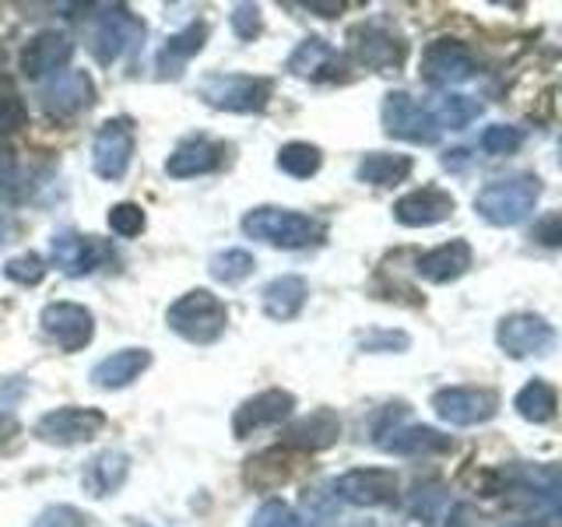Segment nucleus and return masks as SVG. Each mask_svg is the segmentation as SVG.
I'll return each instance as SVG.
<instances>
[{"label": "nucleus", "mask_w": 562, "mask_h": 527, "mask_svg": "<svg viewBox=\"0 0 562 527\" xmlns=\"http://www.w3.org/2000/svg\"><path fill=\"white\" fill-rule=\"evenodd\" d=\"M49 260L57 264L67 278H85L113 260V246L99 236H81L75 228H60V233H53L49 239Z\"/></svg>", "instance_id": "nucleus-7"}, {"label": "nucleus", "mask_w": 562, "mask_h": 527, "mask_svg": "<svg viewBox=\"0 0 562 527\" xmlns=\"http://www.w3.org/2000/svg\"><path fill=\"white\" fill-rule=\"evenodd\" d=\"M95 102V85L85 70H60L57 78H49L43 88V110L49 116H78Z\"/></svg>", "instance_id": "nucleus-19"}, {"label": "nucleus", "mask_w": 562, "mask_h": 527, "mask_svg": "<svg viewBox=\"0 0 562 527\" xmlns=\"http://www.w3.org/2000/svg\"><path fill=\"white\" fill-rule=\"evenodd\" d=\"M243 233L257 239L278 246V250H303V246H316L324 243L327 225L316 222L303 211H289V208H254L243 215Z\"/></svg>", "instance_id": "nucleus-2"}, {"label": "nucleus", "mask_w": 562, "mask_h": 527, "mask_svg": "<svg viewBox=\"0 0 562 527\" xmlns=\"http://www.w3.org/2000/svg\"><path fill=\"white\" fill-rule=\"evenodd\" d=\"M204 43H207V25L204 22H190L183 32H176V35H169V40H166L162 60H169L172 67H180L183 60L198 57V53L204 49Z\"/></svg>", "instance_id": "nucleus-35"}, {"label": "nucleus", "mask_w": 562, "mask_h": 527, "mask_svg": "<svg viewBox=\"0 0 562 527\" xmlns=\"http://www.w3.org/2000/svg\"><path fill=\"white\" fill-rule=\"evenodd\" d=\"M250 527H299V517H295V509H292L289 503L268 500V503H263V506L257 509V514H254Z\"/></svg>", "instance_id": "nucleus-41"}, {"label": "nucleus", "mask_w": 562, "mask_h": 527, "mask_svg": "<svg viewBox=\"0 0 562 527\" xmlns=\"http://www.w3.org/2000/svg\"><path fill=\"white\" fill-rule=\"evenodd\" d=\"M514 408L524 422H531V426H544V422L555 418V408H559V394L552 383L544 380H531L524 383L517 397H514Z\"/></svg>", "instance_id": "nucleus-30"}, {"label": "nucleus", "mask_w": 562, "mask_h": 527, "mask_svg": "<svg viewBox=\"0 0 562 527\" xmlns=\"http://www.w3.org/2000/svg\"><path fill=\"white\" fill-rule=\"evenodd\" d=\"M509 527H524V524H509Z\"/></svg>", "instance_id": "nucleus-49"}, {"label": "nucleus", "mask_w": 562, "mask_h": 527, "mask_svg": "<svg viewBox=\"0 0 562 527\" xmlns=\"http://www.w3.org/2000/svg\"><path fill=\"white\" fill-rule=\"evenodd\" d=\"M0 433H8V436H14L18 433V426L8 418V415H0Z\"/></svg>", "instance_id": "nucleus-48"}, {"label": "nucleus", "mask_w": 562, "mask_h": 527, "mask_svg": "<svg viewBox=\"0 0 562 527\" xmlns=\"http://www.w3.org/2000/svg\"><path fill=\"white\" fill-rule=\"evenodd\" d=\"M110 228L116 236H140L145 233V211H140L137 204H116L110 211Z\"/></svg>", "instance_id": "nucleus-40"}, {"label": "nucleus", "mask_w": 562, "mask_h": 527, "mask_svg": "<svg viewBox=\"0 0 562 527\" xmlns=\"http://www.w3.org/2000/svg\"><path fill=\"white\" fill-rule=\"evenodd\" d=\"M295 412V397L289 391H263V394H254L250 401H243L236 415H233V433L239 439L254 436L260 429H271V426H281V422H289Z\"/></svg>", "instance_id": "nucleus-18"}, {"label": "nucleus", "mask_w": 562, "mask_h": 527, "mask_svg": "<svg viewBox=\"0 0 562 527\" xmlns=\"http://www.w3.org/2000/svg\"><path fill=\"white\" fill-rule=\"evenodd\" d=\"M274 85L257 75H207L198 85V96L225 113H260L271 102Z\"/></svg>", "instance_id": "nucleus-5"}, {"label": "nucleus", "mask_w": 562, "mask_h": 527, "mask_svg": "<svg viewBox=\"0 0 562 527\" xmlns=\"http://www.w3.org/2000/svg\"><path fill=\"white\" fill-rule=\"evenodd\" d=\"M4 274L18 285H40L43 274H46V260L40 254H22V257H11L4 264Z\"/></svg>", "instance_id": "nucleus-38"}, {"label": "nucleus", "mask_w": 562, "mask_h": 527, "mask_svg": "<svg viewBox=\"0 0 562 527\" xmlns=\"http://www.w3.org/2000/svg\"><path fill=\"white\" fill-rule=\"evenodd\" d=\"M531 239L538 246H549V250H555V246H562V211H552V215H541L531 228Z\"/></svg>", "instance_id": "nucleus-44"}, {"label": "nucleus", "mask_w": 562, "mask_h": 527, "mask_svg": "<svg viewBox=\"0 0 562 527\" xmlns=\"http://www.w3.org/2000/svg\"><path fill=\"white\" fill-rule=\"evenodd\" d=\"M233 32L239 35L243 43L257 40V35L263 32V18H260V8L257 4H239L233 11Z\"/></svg>", "instance_id": "nucleus-43"}, {"label": "nucleus", "mask_w": 562, "mask_h": 527, "mask_svg": "<svg viewBox=\"0 0 562 527\" xmlns=\"http://www.w3.org/2000/svg\"><path fill=\"white\" fill-rule=\"evenodd\" d=\"M278 166L281 172H289L292 180H310V176L321 172L324 155L316 145H306V141H289V145L278 152Z\"/></svg>", "instance_id": "nucleus-34"}, {"label": "nucleus", "mask_w": 562, "mask_h": 527, "mask_svg": "<svg viewBox=\"0 0 562 527\" xmlns=\"http://www.w3.org/2000/svg\"><path fill=\"white\" fill-rule=\"evenodd\" d=\"M432 412L443 418L447 426L468 429V426H482V422L496 418L499 397L485 391V386H443V391L432 394Z\"/></svg>", "instance_id": "nucleus-8"}, {"label": "nucleus", "mask_w": 562, "mask_h": 527, "mask_svg": "<svg viewBox=\"0 0 562 527\" xmlns=\"http://www.w3.org/2000/svg\"><path fill=\"white\" fill-rule=\"evenodd\" d=\"M222 155H225L222 141L190 137V141H183V145L169 155L166 169H169V176H176V180H193V176L215 172L222 166Z\"/></svg>", "instance_id": "nucleus-24"}, {"label": "nucleus", "mask_w": 562, "mask_h": 527, "mask_svg": "<svg viewBox=\"0 0 562 527\" xmlns=\"http://www.w3.org/2000/svg\"><path fill=\"white\" fill-rule=\"evenodd\" d=\"M482 152L485 155H514L524 145V131L520 127H506V123H492L482 131Z\"/></svg>", "instance_id": "nucleus-37"}, {"label": "nucleus", "mask_w": 562, "mask_h": 527, "mask_svg": "<svg viewBox=\"0 0 562 527\" xmlns=\"http://www.w3.org/2000/svg\"><path fill=\"white\" fill-rule=\"evenodd\" d=\"M140 22L123 8H105L92 29V53L102 67H110L123 53H134L140 43Z\"/></svg>", "instance_id": "nucleus-13"}, {"label": "nucleus", "mask_w": 562, "mask_h": 527, "mask_svg": "<svg viewBox=\"0 0 562 527\" xmlns=\"http://www.w3.org/2000/svg\"><path fill=\"white\" fill-rule=\"evenodd\" d=\"M338 436H341V418H338V412L316 408V412L299 418L295 426L285 429V447L316 453V450H327V447L338 444Z\"/></svg>", "instance_id": "nucleus-22"}, {"label": "nucleus", "mask_w": 562, "mask_h": 527, "mask_svg": "<svg viewBox=\"0 0 562 527\" xmlns=\"http://www.w3.org/2000/svg\"><path fill=\"white\" fill-rule=\"evenodd\" d=\"M334 496L348 506H386L397 500V474L386 468H356L334 482Z\"/></svg>", "instance_id": "nucleus-14"}, {"label": "nucleus", "mask_w": 562, "mask_h": 527, "mask_svg": "<svg viewBox=\"0 0 562 527\" xmlns=\"http://www.w3.org/2000/svg\"><path fill=\"white\" fill-rule=\"evenodd\" d=\"M338 496H334V485H310L299 500V509H303V527H338L341 524V509H338Z\"/></svg>", "instance_id": "nucleus-31"}, {"label": "nucleus", "mask_w": 562, "mask_h": 527, "mask_svg": "<svg viewBox=\"0 0 562 527\" xmlns=\"http://www.w3.org/2000/svg\"><path fill=\"white\" fill-rule=\"evenodd\" d=\"M492 482H499L496 492H509L527 520L562 527V464H509Z\"/></svg>", "instance_id": "nucleus-1"}, {"label": "nucleus", "mask_w": 562, "mask_h": 527, "mask_svg": "<svg viewBox=\"0 0 562 527\" xmlns=\"http://www.w3.org/2000/svg\"><path fill=\"white\" fill-rule=\"evenodd\" d=\"M380 116H383V131L397 141H412V145H436L439 141V127H436L432 113L408 92L383 96Z\"/></svg>", "instance_id": "nucleus-9"}, {"label": "nucleus", "mask_w": 562, "mask_h": 527, "mask_svg": "<svg viewBox=\"0 0 562 527\" xmlns=\"http://www.w3.org/2000/svg\"><path fill=\"white\" fill-rule=\"evenodd\" d=\"M457 201L450 198V190L443 187H422V190H412L404 193V198L394 204V218L408 228H429V225H439L453 215Z\"/></svg>", "instance_id": "nucleus-20"}, {"label": "nucleus", "mask_w": 562, "mask_h": 527, "mask_svg": "<svg viewBox=\"0 0 562 527\" xmlns=\"http://www.w3.org/2000/svg\"><path fill=\"white\" fill-rule=\"evenodd\" d=\"M306 295H310L306 278H299V274L274 278L271 285H263V313H268L271 321H278V324L295 321V316L303 313V306H306Z\"/></svg>", "instance_id": "nucleus-28"}, {"label": "nucleus", "mask_w": 562, "mask_h": 527, "mask_svg": "<svg viewBox=\"0 0 562 527\" xmlns=\"http://www.w3.org/2000/svg\"><path fill=\"white\" fill-rule=\"evenodd\" d=\"M292 474V464H289V457L285 450H268V453H257L250 457V461L243 464V482L250 485V489H274L281 485Z\"/></svg>", "instance_id": "nucleus-32"}, {"label": "nucleus", "mask_w": 562, "mask_h": 527, "mask_svg": "<svg viewBox=\"0 0 562 527\" xmlns=\"http://www.w3.org/2000/svg\"><path fill=\"white\" fill-rule=\"evenodd\" d=\"M443 503H447V496H443V489H439V485H418L408 509L418 520H436L439 509H443Z\"/></svg>", "instance_id": "nucleus-39"}, {"label": "nucleus", "mask_w": 562, "mask_h": 527, "mask_svg": "<svg viewBox=\"0 0 562 527\" xmlns=\"http://www.w3.org/2000/svg\"><path fill=\"white\" fill-rule=\"evenodd\" d=\"M376 447L397 457H429V453H447L453 444L450 436L429 426H401V429H383L376 433Z\"/></svg>", "instance_id": "nucleus-23"}, {"label": "nucleus", "mask_w": 562, "mask_h": 527, "mask_svg": "<svg viewBox=\"0 0 562 527\" xmlns=\"http://www.w3.org/2000/svg\"><path fill=\"white\" fill-rule=\"evenodd\" d=\"M412 169H415L412 155H394V152H369V155L362 158V162H359L356 176H359L362 183H369V187H397V183L408 180Z\"/></svg>", "instance_id": "nucleus-29"}, {"label": "nucleus", "mask_w": 562, "mask_h": 527, "mask_svg": "<svg viewBox=\"0 0 562 527\" xmlns=\"http://www.w3.org/2000/svg\"><path fill=\"white\" fill-rule=\"evenodd\" d=\"M14 176H18V158H14L11 148L0 145V193H8V190H11Z\"/></svg>", "instance_id": "nucleus-47"}, {"label": "nucleus", "mask_w": 562, "mask_h": 527, "mask_svg": "<svg viewBox=\"0 0 562 527\" xmlns=\"http://www.w3.org/2000/svg\"><path fill=\"white\" fill-rule=\"evenodd\" d=\"M496 341L509 359H531V356H552L559 334L538 313H509L496 327Z\"/></svg>", "instance_id": "nucleus-6"}, {"label": "nucleus", "mask_w": 562, "mask_h": 527, "mask_svg": "<svg viewBox=\"0 0 562 527\" xmlns=\"http://www.w3.org/2000/svg\"><path fill=\"white\" fill-rule=\"evenodd\" d=\"M479 60L461 40H436L422 53V78L432 88H453L474 78Z\"/></svg>", "instance_id": "nucleus-11"}, {"label": "nucleus", "mask_w": 562, "mask_h": 527, "mask_svg": "<svg viewBox=\"0 0 562 527\" xmlns=\"http://www.w3.org/2000/svg\"><path fill=\"white\" fill-rule=\"evenodd\" d=\"M169 327L187 338L190 345H215L225 334V306L215 295L204 289H193L187 295H180L166 313Z\"/></svg>", "instance_id": "nucleus-4"}, {"label": "nucleus", "mask_w": 562, "mask_h": 527, "mask_svg": "<svg viewBox=\"0 0 562 527\" xmlns=\"http://www.w3.org/2000/svg\"><path fill=\"white\" fill-rule=\"evenodd\" d=\"M105 429V415L99 408H53L35 422V436L53 447H78L95 439Z\"/></svg>", "instance_id": "nucleus-10"}, {"label": "nucleus", "mask_w": 562, "mask_h": 527, "mask_svg": "<svg viewBox=\"0 0 562 527\" xmlns=\"http://www.w3.org/2000/svg\"><path fill=\"white\" fill-rule=\"evenodd\" d=\"M211 278L222 281V285H236V281L250 278L254 274V254L246 250H222L211 257Z\"/></svg>", "instance_id": "nucleus-36"}, {"label": "nucleus", "mask_w": 562, "mask_h": 527, "mask_svg": "<svg viewBox=\"0 0 562 527\" xmlns=\"http://www.w3.org/2000/svg\"><path fill=\"white\" fill-rule=\"evenodd\" d=\"M40 321H43V334L60 351H81L95 334L92 313L78 303H49Z\"/></svg>", "instance_id": "nucleus-15"}, {"label": "nucleus", "mask_w": 562, "mask_h": 527, "mask_svg": "<svg viewBox=\"0 0 562 527\" xmlns=\"http://www.w3.org/2000/svg\"><path fill=\"white\" fill-rule=\"evenodd\" d=\"M348 49L356 64L369 70H394L404 64V43L383 25H356L348 32Z\"/></svg>", "instance_id": "nucleus-17"}, {"label": "nucleus", "mask_w": 562, "mask_h": 527, "mask_svg": "<svg viewBox=\"0 0 562 527\" xmlns=\"http://www.w3.org/2000/svg\"><path fill=\"white\" fill-rule=\"evenodd\" d=\"M131 155H134V123L123 120V116L105 120L95 131V141H92L95 172L102 176V180H120L131 166Z\"/></svg>", "instance_id": "nucleus-12"}, {"label": "nucleus", "mask_w": 562, "mask_h": 527, "mask_svg": "<svg viewBox=\"0 0 562 527\" xmlns=\"http://www.w3.org/2000/svg\"><path fill=\"white\" fill-rule=\"evenodd\" d=\"M408 348V334L401 330H373L362 338V351H404Z\"/></svg>", "instance_id": "nucleus-45"}, {"label": "nucleus", "mask_w": 562, "mask_h": 527, "mask_svg": "<svg viewBox=\"0 0 562 527\" xmlns=\"http://www.w3.org/2000/svg\"><path fill=\"white\" fill-rule=\"evenodd\" d=\"M538 198H541L538 176L514 172V176H499V180L485 183L479 190V198H474V211H479L488 225L509 228V225H520L527 215H531Z\"/></svg>", "instance_id": "nucleus-3"}, {"label": "nucleus", "mask_w": 562, "mask_h": 527, "mask_svg": "<svg viewBox=\"0 0 562 527\" xmlns=\"http://www.w3.org/2000/svg\"><path fill=\"white\" fill-rule=\"evenodd\" d=\"M148 366H151V351L123 348V351H113L110 359H102L99 366H92V383L105 386V391H120V386L134 383Z\"/></svg>", "instance_id": "nucleus-26"}, {"label": "nucleus", "mask_w": 562, "mask_h": 527, "mask_svg": "<svg viewBox=\"0 0 562 527\" xmlns=\"http://www.w3.org/2000/svg\"><path fill=\"white\" fill-rule=\"evenodd\" d=\"M127 471H131V457L123 450H102L95 453L92 461L85 464V474H81V485L88 496H113V492L127 482Z\"/></svg>", "instance_id": "nucleus-25"}, {"label": "nucleus", "mask_w": 562, "mask_h": 527, "mask_svg": "<svg viewBox=\"0 0 562 527\" xmlns=\"http://www.w3.org/2000/svg\"><path fill=\"white\" fill-rule=\"evenodd\" d=\"M429 113L439 131H464L471 120L482 116V102L471 96H443Z\"/></svg>", "instance_id": "nucleus-33"}, {"label": "nucleus", "mask_w": 562, "mask_h": 527, "mask_svg": "<svg viewBox=\"0 0 562 527\" xmlns=\"http://www.w3.org/2000/svg\"><path fill=\"white\" fill-rule=\"evenodd\" d=\"M32 527H88V517L78 506H46Z\"/></svg>", "instance_id": "nucleus-42"}, {"label": "nucleus", "mask_w": 562, "mask_h": 527, "mask_svg": "<svg viewBox=\"0 0 562 527\" xmlns=\"http://www.w3.org/2000/svg\"><path fill=\"white\" fill-rule=\"evenodd\" d=\"M25 120V110H22V102H18L11 92H0V127L11 131L18 127V123Z\"/></svg>", "instance_id": "nucleus-46"}, {"label": "nucleus", "mask_w": 562, "mask_h": 527, "mask_svg": "<svg viewBox=\"0 0 562 527\" xmlns=\"http://www.w3.org/2000/svg\"><path fill=\"white\" fill-rule=\"evenodd\" d=\"M289 70L295 78H306V81H327L338 75V53H334V46L327 40L310 35V40H303L292 49Z\"/></svg>", "instance_id": "nucleus-27"}, {"label": "nucleus", "mask_w": 562, "mask_h": 527, "mask_svg": "<svg viewBox=\"0 0 562 527\" xmlns=\"http://www.w3.org/2000/svg\"><path fill=\"white\" fill-rule=\"evenodd\" d=\"M474 264V254H471V243L468 239H450L443 246H436V250L422 254L415 271L418 278L432 281V285H450V281L464 278Z\"/></svg>", "instance_id": "nucleus-21"}, {"label": "nucleus", "mask_w": 562, "mask_h": 527, "mask_svg": "<svg viewBox=\"0 0 562 527\" xmlns=\"http://www.w3.org/2000/svg\"><path fill=\"white\" fill-rule=\"evenodd\" d=\"M70 57H75V40L64 32H40L32 35V40L25 43L22 57H18V64H22V75L40 81V78H57L60 70L70 64Z\"/></svg>", "instance_id": "nucleus-16"}]
</instances>
